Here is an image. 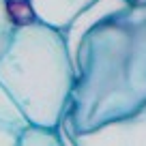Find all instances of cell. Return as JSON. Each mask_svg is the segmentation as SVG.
I'll list each match as a JSON object with an SVG mask.
<instances>
[{
    "mask_svg": "<svg viewBox=\"0 0 146 146\" xmlns=\"http://www.w3.org/2000/svg\"><path fill=\"white\" fill-rule=\"evenodd\" d=\"M60 120L64 146H146V2L105 15L84 35Z\"/></svg>",
    "mask_w": 146,
    "mask_h": 146,
    "instance_id": "cell-1",
    "label": "cell"
},
{
    "mask_svg": "<svg viewBox=\"0 0 146 146\" xmlns=\"http://www.w3.org/2000/svg\"><path fill=\"white\" fill-rule=\"evenodd\" d=\"M0 84L30 123L58 127L75 84V67L62 30L39 19L15 26L0 56Z\"/></svg>",
    "mask_w": 146,
    "mask_h": 146,
    "instance_id": "cell-2",
    "label": "cell"
},
{
    "mask_svg": "<svg viewBox=\"0 0 146 146\" xmlns=\"http://www.w3.org/2000/svg\"><path fill=\"white\" fill-rule=\"evenodd\" d=\"M127 5H129V0H95L92 5H88L86 9L82 11V13L75 15L73 22L62 30L67 47H69V54H71V60H75L78 47H80V43H82L84 35H86L95 24H99L105 15L114 13V11L123 9V7H127Z\"/></svg>",
    "mask_w": 146,
    "mask_h": 146,
    "instance_id": "cell-3",
    "label": "cell"
},
{
    "mask_svg": "<svg viewBox=\"0 0 146 146\" xmlns=\"http://www.w3.org/2000/svg\"><path fill=\"white\" fill-rule=\"evenodd\" d=\"M92 2L95 0H30L36 19L58 30H64L73 22V17Z\"/></svg>",
    "mask_w": 146,
    "mask_h": 146,
    "instance_id": "cell-4",
    "label": "cell"
},
{
    "mask_svg": "<svg viewBox=\"0 0 146 146\" xmlns=\"http://www.w3.org/2000/svg\"><path fill=\"white\" fill-rule=\"evenodd\" d=\"M28 123L30 120L22 112L17 101L0 84V146H19V137Z\"/></svg>",
    "mask_w": 146,
    "mask_h": 146,
    "instance_id": "cell-5",
    "label": "cell"
},
{
    "mask_svg": "<svg viewBox=\"0 0 146 146\" xmlns=\"http://www.w3.org/2000/svg\"><path fill=\"white\" fill-rule=\"evenodd\" d=\"M19 146H64L60 137L58 127H47V125L28 123L19 137Z\"/></svg>",
    "mask_w": 146,
    "mask_h": 146,
    "instance_id": "cell-6",
    "label": "cell"
},
{
    "mask_svg": "<svg viewBox=\"0 0 146 146\" xmlns=\"http://www.w3.org/2000/svg\"><path fill=\"white\" fill-rule=\"evenodd\" d=\"M13 30H15V22L9 11V0H0V56L9 45Z\"/></svg>",
    "mask_w": 146,
    "mask_h": 146,
    "instance_id": "cell-7",
    "label": "cell"
},
{
    "mask_svg": "<svg viewBox=\"0 0 146 146\" xmlns=\"http://www.w3.org/2000/svg\"><path fill=\"white\" fill-rule=\"evenodd\" d=\"M129 2H135V0H129Z\"/></svg>",
    "mask_w": 146,
    "mask_h": 146,
    "instance_id": "cell-8",
    "label": "cell"
},
{
    "mask_svg": "<svg viewBox=\"0 0 146 146\" xmlns=\"http://www.w3.org/2000/svg\"><path fill=\"white\" fill-rule=\"evenodd\" d=\"M135 2H137V0H135ZM142 2H146V0H142Z\"/></svg>",
    "mask_w": 146,
    "mask_h": 146,
    "instance_id": "cell-9",
    "label": "cell"
}]
</instances>
